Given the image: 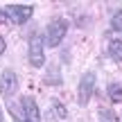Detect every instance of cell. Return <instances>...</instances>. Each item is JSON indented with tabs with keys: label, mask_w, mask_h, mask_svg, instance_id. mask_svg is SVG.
Masks as SVG:
<instances>
[{
	"label": "cell",
	"mask_w": 122,
	"mask_h": 122,
	"mask_svg": "<svg viewBox=\"0 0 122 122\" xmlns=\"http://www.w3.org/2000/svg\"><path fill=\"white\" fill-rule=\"evenodd\" d=\"M52 109H54V113H57V118H59V120H66V118H68V111H66V106H61L59 102H54Z\"/></svg>",
	"instance_id": "10"
},
{
	"label": "cell",
	"mask_w": 122,
	"mask_h": 122,
	"mask_svg": "<svg viewBox=\"0 0 122 122\" xmlns=\"http://www.w3.org/2000/svg\"><path fill=\"white\" fill-rule=\"evenodd\" d=\"M100 118H104L106 122H111V120H115V113H113V111H106V109L104 111L100 109Z\"/></svg>",
	"instance_id": "11"
},
{
	"label": "cell",
	"mask_w": 122,
	"mask_h": 122,
	"mask_svg": "<svg viewBox=\"0 0 122 122\" xmlns=\"http://www.w3.org/2000/svg\"><path fill=\"white\" fill-rule=\"evenodd\" d=\"M7 20H9V18H7V14H5V9L0 7V23H7Z\"/></svg>",
	"instance_id": "13"
},
{
	"label": "cell",
	"mask_w": 122,
	"mask_h": 122,
	"mask_svg": "<svg viewBox=\"0 0 122 122\" xmlns=\"http://www.w3.org/2000/svg\"><path fill=\"white\" fill-rule=\"evenodd\" d=\"M0 122H2V109H0Z\"/></svg>",
	"instance_id": "14"
},
{
	"label": "cell",
	"mask_w": 122,
	"mask_h": 122,
	"mask_svg": "<svg viewBox=\"0 0 122 122\" xmlns=\"http://www.w3.org/2000/svg\"><path fill=\"white\" fill-rule=\"evenodd\" d=\"M20 109H23V115L27 118V122H39L41 120V111L36 106L34 97H30V95L20 97Z\"/></svg>",
	"instance_id": "6"
},
{
	"label": "cell",
	"mask_w": 122,
	"mask_h": 122,
	"mask_svg": "<svg viewBox=\"0 0 122 122\" xmlns=\"http://www.w3.org/2000/svg\"><path fill=\"white\" fill-rule=\"evenodd\" d=\"M5 50H7V43H5V39H2V36H0V57H2V54H5Z\"/></svg>",
	"instance_id": "12"
},
{
	"label": "cell",
	"mask_w": 122,
	"mask_h": 122,
	"mask_svg": "<svg viewBox=\"0 0 122 122\" xmlns=\"http://www.w3.org/2000/svg\"><path fill=\"white\" fill-rule=\"evenodd\" d=\"M27 59L34 68H43L45 66V41L41 34H32L30 45H27Z\"/></svg>",
	"instance_id": "1"
},
{
	"label": "cell",
	"mask_w": 122,
	"mask_h": 122,
	"mask_svg": "<svg viewBox=\"0 0 122 122\" xmlns=\"http://www.w3.org/2000/svg\"><path fill=\"white\" fill-rule=\"evenodd\" d=\"M2 9L7 14V18L11 23H16V25H25L32 18V14H34V7L32 5H5Z\"/></svg>",
	"instance_id": "3"
},
{
	"label": "cell",
	"mask_w": 122,
	"mask_h": 122,
	"mask_svg": "<svg viewBox=\"0 0 122 122\" xmlns=\"http://www.w3.org/2000/svg\"><path fill=\"white\" fill-rule=\"evenodd\" d=\"M20 122H27V120H20Z\"/></svg>",
	"instance_id": "15"
},
{
	"label": "cell",
	"mask_w": 122,
	"mask_h": 122,
	"mask_svg": "<svg viewBox=\"0 0 122 122\" xmlns=\"http://www.w3.org/2000/svg\"><path fill=\"white\" fill-rule=\"evenodd\" d=\"M109 54L115 61H120V63H122V41H118V39L109 41Z\"/></svg>",
	"instance_id": "8"
},
{
	"label": "cell",
	"mask_w": 122,
	"mask_h": 122,
	"mask_svg": "<svg viewBox=\"0 0 122 122\" xmlns=\"http://www.w3.org/2000/svg\"><path fill=\"white\" fill-rule=\"evenodd\" d=\"M111 25H113V30L122 32V9H120V11H115V14H113V18H111Z\"/></svg>",
	"instance_id": "9"
},
{
	"label": "cell",
	"mask_w": 122,
	"mask_h": 122,
	"mask_svg": "<svg viewBox=\"0 0 122 122\" xmlns=\"http://www.w3.org/2000/svg\"><path fill=\"white\" fill-rule=\"evenodd\" d=\"M18 93V77L14 70H2L0 75V95L7 102H11V97Z\"/></svg>",
	"instance_id": "5"
},
{
	"label": "cell",
	"mask_w": 122,
	"mask_h": 122,
	"mask_svg": "<svg viewBox=\"0 0 122 122\" xmlns=\"http://www.w3.org/2000/svg\"><path fill=\"white\" fill-rule=\"evenodd\" d=\"M66 32H68V20H66V18H54L48 25V32H45V43H48V48H57L61 41L66 39Z\"/></svg>",
	"instance_id": "2"
},
{
	"label": "cell",
	"mask_w": 122,
	"mask_h": 122,
	"mask_svg": "<svg viewBox=\"0 0 122 122\" xmlns=\"http://www.w3.org/2000/svg\"><path fill=\"white\" fill-rule=\"evenodd\" d=\"M106 95H109V100L113 102V104H120L122 102V86L120 84H109V88H106Z\"/></svg>",
	"instance_id": "7"
},
{
	"label": "cell",
	"mask_w": 122,
	"mask_h": 122,
	"mask_svg": "<svg viewBox=\"0 0 122 122\" xmlns=\"http://www.w3.org/2000/svg\"><path fill=\"white\" fill-rule=\"evenodd\" d=\"M93 91H95V72H84L81 79H79V88H77V102L79 106H86L93 97Z\"/></svg>",
	"instance_id": "4"
}]
</instances>
